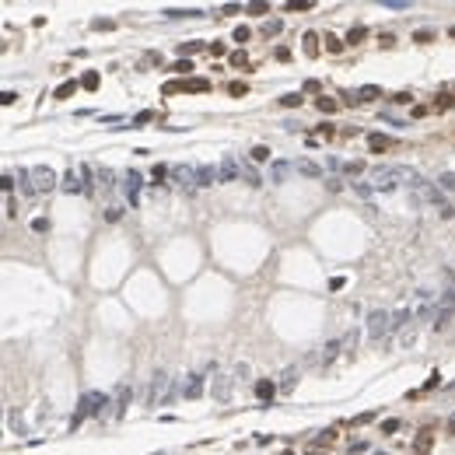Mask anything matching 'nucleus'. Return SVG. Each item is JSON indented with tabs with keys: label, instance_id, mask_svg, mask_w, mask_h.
Instances as JSON below:
<instances>
[{
	"label": "nucleus",
	"instance_id": "9d476101",
	"mask_svg": "<svg viewBox=\"0 0 455 455\" xmlns=\"http://www.w3.org/2000/svg\"><path fill=\"white\" fill-rule=\"evenodd\" d=\"M126 406H130V382H119V389H116V399H112V417H119L126 413Z\"/></svg>",
	"mask_w": 455,
	"mask_h": 455
},
{
	"label": "nucleus",
	"instance_id": "79ce46f5",
	"mask_svg": "<svg viewBox=\"0 0 455 455\" xmlns=\"http://www.w3.org/2000/svg\"><path fill=\"white\" fill-rule=\"evenodd\" d=\"M333 438H336V431H319V434H315V445H329Z\"/></svg>",
	"mask_w": 455,
	"mask_h": 455
},
{
	"label": "nucleus",
	"instance_id": "58836bf2",
	"mask_svg": "<svg viewBox=\"0 0 455 455\" xmlns=\"http://www.w3.org/2000/svg\"><path fill=\"white\" fill-rule=\"evenodd\" d=\"M326 49H329V53H340V49H343V42H340L336 35H326Z\"/></svg>",
	"mask_w": 455,
	"mask_h": 455
},
{
	"label": "nucleus",
	"instance_id": "680f3d73",
	"mask_svg": "<svg viewBox=\"0 0 455 455\" xmlns=\"http://www.w3.org/2000/svg\"><path fill=\"white\" fill-rule=\"evenodd\" d=\"M448 431H452V434H455V417H452V420H448Z\"/></svg>",
	"mask_w": 455,
	"mask_h": 455
},
{
	"label": "nucleus",
	"instance_id": "a878e982",
	"mask_svg": "<svg viewBox=\"0 0 455 455\" xmlns=\"http://www.w3.org/2000/svg\"><path fill=\"white\" fill-rule=\"evenodd\" d=\"M350 189H354V193H357L361 200H371V193H375V189H371L368 182H350Z\"/></svg>",
	"mask_w": 455,
	"mask_h": 455
},
{
	"label": "nucleus",
	"instance_id": "473e14b6",
	"mask_svg": "<svg viewBox=\"0 0 455 455\" xmlns=\"http://www.w3.org/2000/svg\"><path fill=\"white\" fill-rule=\"evenodd\" d=\"M252 161H270V147H252Z\"/></svg>",
	"mask_w": 455,
	"mask_h": 455
},
{
	"label": "nucleus",
	"instance_id": "3c124183",
	"mask_svg": "<svg viewBox=\"0 0 455 455\" xmlns=\"http://www.w3.org/2000/svg\"><path fill=\"white\" fill-rule=\"evenodd\" d=\"M413 39H417V42H431V39H434V32H427V28H424V32H417Z\"/></svg>",
	"mask_w": 455,
	"mask_h": 455
},
{
	"label": "nucleus",
	"instance_id": "412c9836",
	"mask_svg": "<svg viewBox=\"0 0 455 455\" xmlns=\"http://www.w3.org/2000/svg\"><path fill=\"white\" fill-rule=\"evenodd\" d=\"M357 98H361V102H375V98H382V88H378V84H364V88L357 91Z\"/></svg>",
	"mask_w": 455,
	"mask_h": 455
},
{
	"label": "nucleus",
	"instance_id": "2f4dec72",
	"mask_svg": "<svg viewBox=\"0 0 455 455\" xmlns=\"http://www.w3.org/2000/svg\"><path fill=\"white\" fill-rule=\"evenodd\" d=\"M305 98H301V91H291V95H284L280 98V105H287V109H294V105H301Z\"/></svg>",
	"mask_w": 455,
	"mask_h": 455
},
{
	"label": "nucleus",
	"instance_id": "b1692460",
	"mask_svg": "<svg viewBox=\"0 0 455 455\" xmlns=\"http://www.w3.org/2000/svg\"><path fill=\"white\" fill-rule=\"evenodd\" d=\"M305 56H319V35L315 32L305 35Z\"/></svg>",
	"mask_w": 455,
	"mask_h": 455
},
{
	"label": "nucleus",
	"instance_id": "bb28decb",
	"mask_svg": "<svg viewBox=\"0 0 455 455\" xmlns=\"http://www.w3.org/2000/svg\"><path fill=\"white\" fill-rule=\"evenodd\" d=\"M210 88V81L207 77H193V81H186V91H207Z\"/></svg>",
	"mask_w": 455,
	"mask_h": 455
},
{
	"label": "nucleus",
	"instance_id": "cd10ccee",
	"mask_svg": "<svg viewBox=\"0 0 455 455\" xmlns=\"http://www.w3.org/2000/svg\"><path fill=\"white\" fill-rule=\"evenodd\" d=\"M151 119H154V112H151V109L137 112V116H133V130H140V126H144V123H151Z\"/></svg>",
	"mask_w": 455,
	"mask_h": 455
},
{
	"label": "nucleus",
	"instance_id": "c756f323",
	"mask_svg": "<svg viewBox=\"0 0 455 455\" xmlns=\"http://www.w3.org/2000/svg\"><path fill=\"white\" fill-rule=\"evenodd\" d=\"M165 18H200V11L196 7H189V11H175L172 7V11H165Z\"/></svg>",
	"mask_w": 455,
	"mask_h": 455
},
{
	"label": "nucleus",
	"instance_id": "7ed1b4c3",
	"mask_svg": "<svg viewBox=\"0 0 455 455\" xmlns=\"http://www.w3.org/2000/svg\"><path fill=\"white\" fill-rule=\"evenodd\" d=\"M399 182H403L399 165H375V168H371V189H382V193H389V189H396Z\"/></svg>",
	"mask_w": 455,
	"mask_h": 455
},
{
	"label": "nucleus",
	"instance_id": "864d4df0",
	"mask_svg": "<svg viewBox=\"0 0 455 455\" xmlns=\"http://www.w3.org/2000/svg\"><path fill=\"white\" fill-rule=\"evenodd\" d=\"M228 91H231V95H245V91H249V88H245V84H242V81H235V84H228Z\"/></svg>",
	"mask_w": 455,
	"mask_h": 455
},
{
	"label": "nucleus",
	"instance_id": "e2e57ef3",
	"mask_svg": "<svg viewBox=\"0 0 455 455\" xmlns=\"http://www.w3.org/2000/svg\"><path fill=\"white\" fill-rule=\"evenodd\" d=\"M445 294H452V298H455V284H452V287H448V291H445Z\"/></svg>",
	"mask_w": 455,
	"mask_h": 455
},
{
	"label": "nucleus",
	"instance_id": "c03bdc74",
	"mask_svg": "<svg viewBox=\"0 0 455 455\" xmlns=\"http://www.w3.org/2000/svg\"><path fill=\"white\" fill-rule=\"evenodd\" d=\"M277 32H280V21H277V18L263 25V35H277Z\"/></svg>",
	"mask_w": 455,
	"mask_h": 455
},
{
	"label": "nucleus",
	"instance_id": "4c0bfd02",
	"mask_svg": "<svg viewBox=\"0 0 455 455\" xmlns=\"http://www.w3.org/2000/svg\"><path fill=\"white\" fill-rule=\"evenodd\" d=\"M98 182H102V189H109L112 186V168H98Z\"/></svg>",
	"mask_w": 455,
	"mask_h": 455
},
{
	"label": "nucleus",
	"instance_id": "49530a36",
	"mask_svg": "<svg viewBox=\"0 0 455 455\" xmlns=\"http://www.w3.org/2000/svg\"><path fill=\"white\" fill-rule=\"evenodd\" d=\"M196 49H200V42H182V46H179V53H182V56H189V53H196Z\"/></svg>",
	"mask_w": 455,
	"mask_h": 455
},
{
	"label": "nucleus",
	"instance_id": "4be33fe9",
	"mask_svg": "<svg viewBox=\"0 0 455 455\" xmlns=\"http://www.w3.org/2000/svg\"><path fill=\"white\" fill-rule=\"evenodd\" d=\"M438 186L445 189L448 196H455V172H441V175H438Z\"/></svg>",
	"mask_w": 455,
	"mask_h": 455
},
{
	"label": "nucleus",
	"instance_id": "ddd939ff",
	"mask_svg": "<svg viewBox=\"0 0 455 455\" xmlns=\"http://www.w3.org/2000/svg\"><path fill=\"white\" fill-rule=\"evenodd\" d=\"M214 182H221V168L200 165V168H196V186H214Z\"/></svg>",
	"mask_w": 455,
	"mask_h": 455
},
{
	"label": "nucleus",
	"instance_id": "423d86ee",
	"mask_svg": "<svg viewBox=\"0 0 455 455\" xmlns=\"http://www.w3.org/2000/svg\"><path fill=\"white\" fill-rule=\"evenodd\" d=\"M28 182H32L35 193H49V189L56 186V175L46 165H35V168H28Z\"/></svg>",
	"mask_w": 455,
	"mask_h": 455
},
{
	"label": "nucleus",
	"instance_id": "c85d7f7f",
	"mask_svg": "<svg viewBox=\"0 0 455 455\" xmlns=\"http://www.w3.org/2000/svg\"><path fill=\"white\" fill-rule=\"evenodd\" d=\"M81 88H88V91H95V88H98V74H95V70H88L84 77H81Z\"/></svg>",
	"mask_w": 455,
	"mask_h": 455
},
{
	"label": "nucleus",
	"instance_id": "338daca9",
	"mask_svg": "<svg viewBox=\"0 0 455 455\" xmlns=\"http://www.w3.org/2000/svg\"><path fill=\"white\" fill-rule=\"evenodd\" d=\"M284 455H294V452H284Z\"/></svg>",
	"mask_w": 455,
	"mask_h": 455
},
{
	"label": "nucleus",
	"instance_id": "20e7f679",
	"mask_svg": "<svg viewBox=\"0 0 455 455\" xmlns=\"http://www.w3.org/2000/svg\"><path fill=\"white\" fill-rule=\"evenodd\" d=\"M438 301H441V294H434L431 287H420V291H417V305H413V315L420 319V322H434Z\"/></svg>",
	"mask_w": 455,
	"mask_h": 455
},
{
	"label": "nucleus",
	"instance_id": "37998d69",
	"mask_svg": "<svg viewBox=\"0 0 455 455\" xmlns=\"http://www.w3.org/2000/svg\"><path fill=\"white\" fill-rule=\"evenodd\" d=\"M427 448H431V434L424 431L420 438H417V452H427Z\"/></svg>",
	"mask_w": 455,
	"mask_h": 455
},
{
	"label": "nucleus",
	"instance_id": "5701e85b",
	"mask_svg": "<svg viewBox=\"0 0 455 455\" xmlns=\"http://www.w3.org/2000/svg\"><path fill=\"white\" fill-rule=\"evenodd\" d=\"M368 147H371V151H385V147H392V140L382 137V133H371V137H368Z\"/></svg>",
	"mask_w": 455,
	"mask_h": 455
},
{
	"label": "nucleus",
	"instance_id": "bf43d9fd",
	"mask_svg": "<svg viewBox=\"0 0 455 455\" xmlns=\"http://www.w3.org/2000/svg\"><path fill=\"white\" fill-rule=\"evenodd\" d=\"M0 102H4V105H14V102H18V95H14V91H4V95H0Z\"/></svg>",
	"mask_w": 455,
	"mask_h": 455
},
{
	"label": "nucleus",
	"instance_id": "1a4fd4ad",
	"mask_svg": "<svg viewBox=\"0 0 455 455\" xmlns=\"http://www.w3.org/2000/svg\"><path fill=\"white\" fill-rule=\"evenodd\" d=\"M172 179L182 189H196V168H189V165H172Z\"/></svg>",
	"mask_w": 455,
	"mask_h": 455
},
{
	"label": "nucleus",
	"instance_id": "e433bc0d",
	"mask_svg": "<svg viewBox=\"0 0 455 455\" xmlns=\"http://www.w3.org/2000/svg\"><path fill=\"white\" fill-rule=\"evenodd\" d=\"M343 172H347V175L354 179L357 172H364V161H347V165H343Z\"/></svg>",
	"mask_w": 455,
	"mask_h": 455
},
{
	"label": "nucleus",
	"instance_id": "ea45409f",
	"mask_svg": "<svg viewBox=\"0 0 455 455\" xmlns=\"http://www.w3.org/2000/svg\"><path fill=\"white\" fill-rule=\"evenodd\" d=\"M312 7V0H291L287 4V11H308Z\"/></svg>",
	"mask_w": 455,
	"mask_h": 455
},
{
	"label": "nucleus",
	"instance_id": "393cba45",
	"mask_svg": "<svg viewBox=\"0 0 455 455\" xmlns=\"http://www.w3.org/2000/svg\"><path fill=\"white\" fill-rule=\"evenodd\" d=\"M340 347H343V354H354V347H357V333L350 329V333H347L343 340H340Z\"/></svg>",
	"mask_w": 455,
	"mask_h": 455
},
{
	"label": "nucleus",
	"instance_id": "a18cd8bd",
	"mask_svg": "<svg viewBox=\"0 0 455 455\" xmlns=\"http://www.w3.org/2000/svg\"><path fill=\"white\" fill-rule=\"evenodd\" d=\"M242 175L252 182V186H259V175H256V168H249V165H242Z\"/></svg>",
	"mask_w": 455,
	"mask_h": 455
},
{
	"label": "nucleus",
	"instance_id": "f03ea898",
	"mask_svg": "<svg viewBox=\"0 0 455 455\" xmlns=\"http://www.w3.org/2000/svg\"><path fill=\"white\" fill-rule=\"evenodd\" d=\"M105 406H109V396L105 392H84V399H81V410L74 413V420H70V427H77L84 417H105Z\"/></svg>",
	"mask_w": 455,
	"mask_h": 455
},
{
	"label": "nucleus",
	"instance_id": "5fc2aeb1",
	"mask_svg": "<svg viewBox=\"0 0 455 455\" xmlns=\"http://www.w3.org/2000/svg\"><path fill=\"white\" fill-rule=\"evenodd\" d=\"M249 60H245V53H231V67H245Z\"/></svg>",
	"mask_w": 455,
	"mask_h": 455
},
{
	"label": "nucleus",
	"instance_id": "0e129e2a",
	"mask_svg": "<svg viewBox=\"0 0 455 455\" xmlns=\"http://www.w3.org/2000/svg\"><path fill=\"white\" fill-rule=\"evenodd\" d=\"M448 35H452V39H455V25H452V28H448Z\"/></svg>",
	"mask_w": 455,
	"mask_h": 455
},
{
	"label": "nucleus",
	"instance_id": "aec40b11",
	"mask_svg": "<svg viewBox=\"0 0 455 455\" xmlns=\"http://www.w3.org/2000/svg\"><path fill=\"white\" fill-rule=\"evenodd\" d=\"M340 350H343V347H340V343H336V340H333V343H326V347H322V354H319V361H322V364H333Z\"/></svg>",
	"mask_w": 455,
	"mask_h": 455
},
{
	"label": "nucleus",
	"instance_id": "f257e3e1",
	"mask_svg": "<svg viewBox=\"0 0 455 455\" xmlns=\"http://www.w3.org/2000/svg\"><path fill=\"white\" fill-rule=\"evenodd\" d=\"M413 196H417V203H427V207H434V210H441V217L445 221H452L455 217V207H452V200H448V193L438 186V182H427V179H420L413 186Z\"/></svg>",
	"mask_w": 455,
	"mask_h": 455
},
{
	"label": "nucleus",
	"instance_id": "c9c22d12",
	"mask_svg": "<svg viewBox=\"0 0 455 455\" xmlns=\"http://www.w3.org/2000/svg\"><path fill=\"white\" fill-rule=\"evenodd\" d=\"M315 105H319V112H336V102H333V98H326V95H322Z\"/></svg>",
	"mask_w": 455,
	"mask_h": 455
},
{
	"label": "nucleus",
	"instance_id": "72a5a7b5",
	"mask_svg": "<svg viewBox=\"0 0 455 455\" xmlns=\"http://www.w3.org/2000/svg\"><path fill=\"white\" fill-rule=\"evenodd\" d=\"M382 7H389V11H406L410 0H382Z\"/></svg>",
	"mask_w": 455,
	"mask_h": 455
},
{
	"label": "nucleus",
	"instance_id": "603ef678",
	"mask_svg": "<svg viewBox=\"0 0 455 455\" xmlns=\"http://www.w3.org/2000/svg\"><path fill=\"white\" fill-rule=\"evenodd\" d=\"M172 70H175V74H189V70H193V63H189V60H186V63H182V60H179V63H175V67H172Z\"/></svg>",
	"mask_w": 455,
	"mask_h": 455
},
{
	"label": "nucleus",
	"instance_id": "0eeeda50",
	"mask_svg": "<svg viewBox=\"0 0 455 455\" xmlns=\"http://www.w3.org/2000/svg\"><path fill=\"white\" fill-rule=\"evenodd\" d=\"M203 385H207V375H203V371L186 375V382H182V396H186V399H200V396H203Z\"/></svg>",
	"mask_w": 455,
	"mask_h": 455
},
{
	"label": "nucleus",
	"instance_id": "6e6552de",
	"mask_svg": "<svg viewBox=\"0 0 455 455\" xmlns=\"http://www.w3.org/2000/svg\"><path fill=\"white\" fill-rule=\"evenodd\" d=\"M140 186H144V175H140V172H126V179H123V193H126V200H130V207L140 203Z\"/></svg>",
	"mask_w": 455,
	"mask_h": 455
},
{
	"label": "nucleus",
	"instance_id": "a19ab883",
	"mask_svg": "<svg viewBox=\"0 0 455 455\" xmlns=\"http://www.w3.org/2000/svg\"><path fill=\"white\" fill-rule=\"evenodd\" d=\"M32 231H39V235L49 231V221H46V217H35V221H32Z\"/></svg>",
	"mask_w": 455,
	"mask_h": 455
},
{
	"label": "nucleus",
	"instance_id": "2eb2a0df",
	"mask_svg": "<svg viewBox=\"0 0 455 455\" xmlns=\"http://www.w3.org/2000/svg\"><path fill=\"white\" fill-rule=\"evenodd\" d=\"M60 189H63V193H81V189H84V182H81V175H77V172L70 168V172L60 179Z\"/></svg>",
	"mask_w": 455,
	"mask_h": 455
},
{
	"label": "nucleus",
	"instance_id": "f3484780",
	"mask_svg": "<svg viewBox=\"0 0 455 455\" xmlns=\"http://www.w3.org/2000/svg\"><path fill=\"white\" fill-rule=\"evenodd\" d=\"M273 392H277V385H273V382H266V378H263V382H256V399L270 403V399H273Z\"/></svg>",
	"mask_w": 455,
	"mask_h": 455
},
{
	"label": "nucleus",
	"instance_id": "69168bd1",
	"mask_svg": "<svg viewBox=\"0 0 455 455\" xmlns=\"http://www.w3.org/2000/svg\"><path fill=\"white\" fill-rule=\"evenodd\" d=\"M308 455H322V452H308Z\"/></svg>",
	"mask_w": 455,
	"mask_h": 455
},
{
	"label": "nucleus",
	"instance_id": "052dcab7",
	"mask_svg": "<svg viewBox=\"0 0 455 455\" xmlns=\"http://www.w3.org/2000/svg\"><path fill=\"white\" fill-rule=\"evenodd\" d=\"M249 39V28H235V42H245Z\"/></svg>",
	"mask_w": 455,
	"mask_h": 455
},
{
	"label": "nucleus",
	"instance_id": "6ab92c4d",
	"mask_svg": "<svg viewBox=\"0 0 455 455\" xmlns=\"http://www.w3.org/2000/svg\"><path fill=\"white\" fill-rule=\"evenodd\" d=\"M298 378H301V375H298V368H287V371L280 375V392H291V389L298 385Z\"/></svg>",
	"mask_w": 455,
	"mask_h": 455
},
{
	"label": "nucleus",
	"instance_id": "f8f14e48",
	"mask_svg": "<svg viewBox=\"0 0 455 455\" xmlns=\"http://www.w3.org/2000/svg\"><path fill=\"white\" fill-rule=\"evenodd\" d=\"M214 399H217V403H228V399H231V378H228V375H217V378H214Z\"/></svg>",
	"mask_w": 455,
	"mask_h": 455
},
{
	"label": "nucleus",
	"instance_id": "13d9d810",
	"mask_svg": "<svg viewBox=\"0 0 455 455\" xmlns=\"http://www.w3.org/2000/svg\"><path fill=\"white\" fill-rule=\"evenodd\" d=\"M249 11H252V14H266V11H270V4H249Z\"/></svg>",
	"mask_w": 455,
	"mask_h": 455
},
{
	"label": "nucleus",
	"instance_id": "dca6fc26",
	"mask_svg": "<svg viewBox=\"0 0 455 455\" xmlns=\"http://www.w3.org/2000/svg\"><path fill=\"white\" fill-rule=\"evenodd\" d=\"M291 172H294V165H287V161H273V168H270V182H284Z\"/></svg>",
	"mask_w": 455,
	"mask_h": 455
},
{
	"label": "nucleus",
	"instance_id": "4d7b16f0",
	"mask_svg": "<svg viewBox=\"0 0 455 455\" xmlns=\"http://www.w3.org/2000/svg\"><path fill=\"white\" fill-rule=\"evenodd\" d=\"M0 186H4V193H11V189H14V175H4V179H0Z\"/></svg>",
	"mask_w": 455,
	"mask_h": 455
},
{
	"label": "nucleus",
	"instance_id": "f704fd0d",
	"mask_svg": "<svg viewBox=\"0 0 455 455\" xmlns=\"http://www.w3.org/2000/svg\"><path fill=\"white\" fill-rule=\"evenodd\" d=\"M364 35H368V32H364V28L357 25V28H350V35H347V42H350V46H357V42L364 39Z\"/></svg>",
	"mask_w": 455,
	"mask_h": 455
},
{
	"label": "nucleus",
	"instance_id": "8fccbe9b",
	"mask_svg": "<svg viewBox=\"0 0 455 455\" xmlns=\"http://www.w3.org/2000/svg\"><path fill=\"white\" fill-rule=\"evenodd\" d=\"M382 431H385V434H396V431H399V420H396V417H392V420H385Z\"/></svg>",
	"mask_w": 455,
	"mask_h": 455
},
{
	"label": "nucleus",
	"instance_id": "7c9ffc66",
	"mask_svg": "<svg viewBox=\"0 0 455 455\" xmlns=\"http://www.w3.org/2000/svg\"><path fill=\"white\" fill-rule=\"evenodd\" d=\"M74 91H77V84H74V81H63V84L56 88V98H70Z\"/></svg>",
	"mask_w": 455,
	"mask_h": 455
},
{
	"label": "nucleus",
	"instance_id": "a211bd4d",
	"mask_svg": "<svg viewBox=\"0 0 455 455\" xmlns=\"http://www.w3.org/2000/svg\"><path fill=\"white\" fill-rule=\"evenodd\" d=\"M413 322V308H399V312H392V329H406Z\"/></svg>",
	"mask_w": 455,
	"mask_h": 455
},
{
	"label": "nucleus",
	"instance_id": "6e6d98bb",
	"mask_svg": "<svg viewBox=\"0 0 455 455\" xmlns=\"http://www.w3.org/2000/svg\"><path fill=\"white\" fill-rule=\"evenodd\" d=\"M410 98H413V95H410V91H399V95H392V102H396V105H406V102H410Z\"/></svg>",
	"mask_w": 455,
	"mask_h": 455
},
{
	"label": "nucleus",
	"instance_id": "39448f33",
	"mask_svg": "<svg viewBox=\"0 0 455 455\" xmlns=\"http://www.w3.org/2000/svg\"><path fill=\"white\" fill-rule=\"evenodd\" d=\"M368 340L371 343H382V336H389L392 333V315L389 312H382V308H375V312H368Z\"/></svg>",
	"mask_w": 455,
	"mask_h": 455
},
{
	"label": "nucleus",
	"instance_id": "9b49d317",
	"mask_svg": "<svg viewBox=\"0 0 455 455\" xmlns=\"http://www.w3.org/2000/svg\"><path fill=\"white\" fill-rule=\"evenodd\" d=\"M217 168H221V182H235V179L242 175V165H238V161H235L231 154H228V158H224V161H221Z\"/></svg>",
	"mask_w": 455,
	"mask_h": 455
},
{
	"label": "nucleus",
	"instance_id": "09e8293b",
	"mask_svg": "<svg viewBox=\"0 0 455 455\" xmlns=\"http://www.w3.org/2000/svg\"><path fill=\"white\" fill-rule=\"evenodd\" d=\"M165 175H168V168H165V165H154V172H151V179H154V182H161Z\"/></svg>",
	"mask_w": 455,
	"mask_h": 455
},
{
	"label": "nucleus",
	"instance_id": "de8ad7c7",
	"mask_svg": "<svg viewBox=\"0 0 455 455\" xmlns=\"http://www.w3.org/2000/svg\"><path fill=\"white\" fill-rule=\"evenodd\" d=\"M326 168L329 172H343V161H340V158H326Z\"/></svg>",
	"mask_w": 455,
	"mask_h": 455
},
{
	"label": "nucleus",
	"instance_id": "4468645a",
	"mask_svg": "<svg viewBox=\"0 0 455 455\" xmlns=\"http://www.w3.org/2000/svg\"><path fill=\"white\" fill-rule=\"evenodd\" d=\"M294 172H298V175H305V179H322V168H319L315 161H308V158L294 161Z\"/></svg>",
	"mask_w": 455,
	"mask_h": 455
}]
</instances>
